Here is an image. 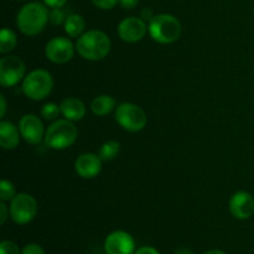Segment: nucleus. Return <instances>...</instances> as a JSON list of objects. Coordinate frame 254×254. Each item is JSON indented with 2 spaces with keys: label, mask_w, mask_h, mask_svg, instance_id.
I'll return each instance as SVG.
<instances>
[{
  "label": "nucleus",
  "mask_w": 254,
  "mask_h": 254,
  "mask_svg": "<svg viewBox=\"0 0 254 254\" xmlns=\"http://www.w3.org/2000/svg\"><path fill=\"white\" fill-rule=\"evenodd\" d=\"M50 20V11L45 4L32 1L25 4L16 15V26L26 36H36L44 31Z\"/></svg>",
  "instance_id": "obj_1"
},
{
  "label": "nucleus",
  "mask_w": 254,
  "mask_h": 254,
  "mask_svg": "<svg viewBox=\"0 0 254 254\" xmlns=\"http://www.w3.org/2000/svg\"><path fill=\"white\" fill-rule=\"evenodd\" d=\"M112 42L108 35L99 30L83 32L76 41V51L79 56L88 61H99L108 56Z\"/></svg>",
  "instance_id": "obj_2"
},
{
  "label": "nucleus",
  "mask_w": 254,
  "mask_h": 254,
  "mask_svg": "<svg viewBox=\"0 0 254 254\" xmlns=\"http://www.w3.org/2000/svg\"><path fill=\"white\" fill-rule=\"evenodd\" d=\"M78 130L73 122L68 119H57L50 124L45 133V144L54 150H64L77 140Z\"/></svg>",
  "instance_id": "obj_3"
},
{
  "label": "nucleus",
  "mask_w": 254,
  "mask_h": 254,
  "mask_svg": "<svg viewBox=\"0 0 254 254\" xmlns=\"http://www.w3.org/2000/svg\"><path fill=\"white\" fill-rule=\"evenodd\" d=\"M148 30L154 41L163 45L173 44L181 36V22L170 14L154 15L149 21Z\"/></svg>",
  "instance_id": "obj_4"
},
{
  "label": "nucleus",
  "mask_w": 254,
  "mask_h": 254,
  "mask_svg": "<svg viewBox=\"0 0 254 254\" xmlns=\"http://www.w3.org/2000/svg\"><path fill=\"white\" fill-rule=\"evenodd\" d=\"M54 88V77L46 69H34L22 79V93L32 101H42Z\"/></svg>",
  "instance_id": "obj_5"
},
{
  "label": "nucleus",
  "mask_w": 254,
  "mask_h": 254,
  "mask_svg": "<svg viewBox=\"0 0 254 254\" xmlns=\"http://www.w3.org/2000/svg\"><path fill=\"white\" fill-rule=\"evenodd\" d=\"M114 118L122 128L130 133L143 130L148 122L143 108L134 103H129V102H123L117 106Z\"/></svg>",
  "instance_id": "obj_6"
},
{
  "label": "nucleus",
  "mask_w": 254,
  "mask_h": 254,
  "mask_svg": "<svg viewBox=\"0 0 254 254\" xmlns=\"http://www.w3.org/2000/svg\"><path fill=\"white\" fill-rule=\"evenodd\" d=\"M10 217L16 225H29L37 215V202L34 196L26 192L16 193L10 201Z\"/></svg>",
  "instance_id": "obj_7"
},
{
  "label": "nucleus",
  "mask_w": 254,
  "mask_h": 254,
  "mask_svg": "<svg viewBox=\"0 0 254 254\" xmlns=\"http://www.w3.org/2000/svg\"><path fill=\"white\" fill-rule=\"evenodd\" d=\"M24 61L20 57L9 55L0 60V84L5 88L16 86L21 79L25 78Z\"/></svg>",
  "instance_id": "obj_8"
},
{
  "label": "nucleus",
  "mask_w": 254,
  "mask_h": 254,
  "mask_svg": "<svg viewBox=\"0 0 254 254\" xmlns=\"http://www.w3.org/2000/svg\"><path fill=\"white\" fill-rule=\"evenodd\" d=\"M74 49L76 46H73L71 40L64 36H56L45 46V56L52 64H67L73 57Z\"/></svg>",
  "instance_id": "obj_9"
},
{
  "label": "nucleus",
  "mask_w": 254,
  "mask_h": 254,
  "mask_svg": "<svg viewBox=\"0 0 254 254\" xmlns=\"http://www.w3.org/2000/svg\"><path fill=\"white\" fill-rule=\"evenodd\" d=\"M103 248L106 254H134L136 251L133 236L123 230L109 233L104 240Z\"/></svg>",
  "instance_id": "obj_10"
},
{
  "label": "nucleus",
  "mask_w": 254,
  "mask_h": 254,
  "mask_svg": "<svg viewBox=\"0 0 254 254\" xmlns=\"http://www.w3.org/2000/svg\"><path fill=\"white\" fill-rule=\"evenodd\" d=\"M21 138L31 145H37L45 140V128L40 117L36 114H25L19 122Z\"/></svg>",
  "instance_id": "obj_11"
},
{
  "label": "nucleus",
  "mask_w": 254,
  "mask_h": 254,
  "mask_svg": "<svg viewBox=\"0 0 254 254\" xmlns=\"http://www.w3.org/2000/svg\"><path fill=\"white\" fill-rule=\"evenodd\" d=\"M146 31H148V26L141 17H126L118 25V36L128 44H135L143 40Z\"/></svg>",
  "instance_id": "obj_12"
},
{
  "label": "nucleus",
  "mask_w": 254,
  "mask_h": 254,
  "mask_svg": "<svg viewBox=\"0 0 254 254\" xmlns=\"http://www.w3.org/2000/svg\"><path fill=\"white\" fill-rule=\"evenodd\" d=\"M231 215L237 220H248L254 213V198L247 191H237L228 202Z\"/></svg>",
  "instance_id": "obj_13"
},
{
  "label": "nucleus",
  "mask_w": 254,
  "mask_h": 254,
  "mask_svg": "<svg viewBox=\"0 0 254 254\" xmlns=\"http://www.w3.org/2000/svg\"><path fill=\"white\" fill-rule=\"evenodd\" d=\"M102 159L93 153L81 154L74 161V170L82 179H94L102 171Z\"/></svg>",
  "instance_id": "obj_14"
},
{
  "label": "nucleus",
  "mask_w": 254,
  "mask_h": 254,
  "mask_svg": "<svg viewBox=\"0 0 254 254\" xmlns=\"http://www.w3.org/2000/svg\"><path fill=\"white\" fill-rule=\"evenodd\" d=\"M20 129L11 122L1 121L0 123V146L4 150H14L20 143Z\"/></svg>",
  "instance_id": "obj_15"
},
{
  "label": "nucleus",
  "mask_w": 254,
  "mask_h": 254,
  "mask_svg": "<svg viewBox=\"0 0 254 254\" xmlns=\"http://www.w3.org/2000/svg\"><path fill=\"white\" fill-rule=\"evenodd\" d=\"M60 108H61L62 116L71 122L81 121L86 116V106L81 99L76 97L64 98L60 104Z\"/></svg>",
  "instance_id": "obj_16"
},
{
  "label": "nucleus",
  "mask_w": 254,
  "mask_h": 254,
  "mask_svg": "<svg viewBox=\"0 0 254 254\" xmlns=\"http://www.w3.org/2000/svg\"><path fill=\"white\" fill-rule=\"evenodd\" d=\"M114 108H117L116 99L108 94H102V96L96 97L91 103L92 112L98 117L108 116Z\"/></svg>",
  "instance_id": "obj_17"
},
{
  "label": "nucleus",
  "mask_w": 254,
  "mask_h": 254,
  "mask_svg": "<svg viewBox=\"0 0 254 254\" xmlns=\"http://www.w3.org/2000/svg\"><path fill=\"white\" fill-rule=\"evenodd\" d=\"M64 31L69 37H79L84 31L86 21L79 14H69L64 24Z\"/></svg>",
  "instance_id": "obj_18"
},
{
  "label": "nucleus",
  "mask_w": 254,
  "mask_h": 254,
  "mask_svg": "<svg viewBox=\"0 0 254 254\" xmlns=\"http://www.w3.org/2000/svg\"><path fill=\"white\" fill-rule=\"evenodd\" d=\"M17 37L12 30L4 27L0 31V54L6 55L16 47Z\"/></svg>",
  "instance_id": "obj_19"
},
{
  "label": "nucleus",
  "mask_w": 254,
  "mask_h": 254,
  "mask_svg": "<svg viewBox=\"0 0 254 254\" xmlns=\"http://www.w3.org/2000/svg\"><path fill=\"white\" fill-rule=\"evenodd\" d=\"M119 151H121V144L117 140H108L102 144L98 155L103 161H111L116 159Z\"/></svg>",
  "instance_id": "obj_20"
},
{
  "label": "nucleus",
  "mask_w": 254,
  "mask_h": 254,
  "mask_svg": "<svg viewBox=\"0 0 254 254\" xmlns=\"http://www.w3.org/2000/svg\"><path fill=\"white\" fill-rule=\"evenodd\" d=\"M40 113H41V117L45 119V121L55 122L57 121L60 113H61V108H60L59 104L54 103V102H49V103L42 106Z\"/></svg>",
  "instance_id": "obj_21"
},
{
  "label": "nucleus",
  "mask_w": 254,
  "mask_h": 254,
  "mask_svg": "<svg viewBox=\"0 0 254 254\" xmlns=\"http://www.w3.org/2000/svg\"><path fill=\"white\" fill-rule=\"evenodd\" d=\"M16 196V190H15V186L11 181L9 180H1L0 183V200L2 202H6V201H11L12 198Z\"/></svg>",
  "instance_id": "obj_22"
},
{
  "label": "nucleus",
  "mask_w": 254,
  "mask_h": 254,
  "mask_svg": "<svg viewBox=\"0 0 254 254\" xmlns=\"http://www.w3.org/2000/svg\"><path fill=\"white\" fill-rule=\"evenodd\" d=\"M67 16H68V15H66V11H64L62 7H56V9H52L51 11H50V22H51L52 25L59 26V25L64 24Z\"/></svg>",
  "instance_id": "obj_23"
},
{
  "label": "nucleus",
  "mask_w": 254,
  "mask_h": 254,
  "mask_svg": "<svg viewBox=\"0 0 254 254\" xmlns=\"http://www.w3.org/2000/svg\"><path fill=\"white\" fill-rule=\"evenodd\" d=\"M0 254H21V251L16 243L5 240L0 243Z\"/></svg>",
  "instance_id": "obj_24"
},
{
  "label": "nucleus",
  "mask_w": 254,
  "mask_h": 254,
  "mask_svg": "<svg viewBox=\"0 0 254 254\" xmlns=\"http://www.w3.org/2000/svg\"><path fill=\"white\" fill-rule=\"evenodd\" d=\"M92 4L96 7L102 10H109L113 9L117 4L119 2V0H91Z\"/></svg>",
  "instance_id": "obj_25"
},
{
  "label": "nucleus",
  "mask_w": 254,
  "mask_h": 254,
  "mask_svg": "<svg viewBox=\"0 0 254 254\" xmlns=\"http://www.w3.org/2000/svg\"><path fill=\"white\" fill-rule=\"evenodd\" d=\"M21 254H46L45 250L37 243H29L21 250Z\"/></svg>",
  "instance_id": "obj_26"
},
{
  "label": "nucleus",
  "mask_w": 254,
  "mask_h": 254,
  "mask_svg": "<svg viewBox=\"0 0 254 254\" xmlns=\"http://www.w3.org/2000/svg\"><path fill=\"white\" fill-rule=\"evenodd\" d=\"M10 217V208L5 205V202H0V225H4L7 218Z\"/></svg>",
  "instance_id": "obj_27"
},
{
  "label": "nucleus",
  "mask_w": 254,
  "mask_h": 254,
  "mask_svg": "<svg viewBox=\"0 0 254 254\" xmlns=\"http://www.w3.org/2000/svg\"><path fill=\"white\" fill-rule=\"evenodd\" d=\"M67 1H68V0H44V4L46 5L47 7L56 9V7H64Z\"/></svg>",
  "instance_id": "obj_28"
},
{
  "label": "nucleus",
  "mask_w": 254,
  "mask_h": 254,
  "mask_svg": "<svg viewBox=\"0 0 254 254\" xmlns=\"http://www.w3.org/2000/svg\"><path fill=\"white\" fill-rule=\"evenodd\" d=\"M134 254H161L156 248L151 247V246H143V247L138 248Z\"/></svg>",
  "instance_id": "obj_29"
},
{
  "label": "nucleus",
  "mask_w": 254,
  "mask_h": 254,
  "mask_svg": "<svg viewBox=\"0 0 254 254\" xmlns=\"http://www.w3.org/2000/svg\"><path fill=\"white\" fill-rule=\"evenodd\" d=\"M139 0H119V4L123 9H134L138 5Z\"/></svg>",
  "instance_id": "obj_30"
},
{
  "label": "nucleus",
  "mask_w": 254,
  "mask_h": 254,
  "mask_svg": "<svg viewBox=\"0 0 254 254\" xmlns=\"http://www.w3.org/2000/svg\"><path fill=\"white\" fill-rule=\"evenodd\" d=\"M153 17H154L153 11H151L150 9H143V10H141V19H143L144 21H150Z\"/></svg>",
  "instance_id": "obj_31"
},
{
  "label": "nucleus",
  "mask_w": 254,
  "mask_h": 254,
  "mask_svg": "<svg viewBox=\"0 0 254 254\" xmlns=\"http://www.w3.org/2000/svg\"><path fill=\"white\" fill-rule=\"evenodd\" d=\"M0 103H1V107H0V117L4 118L5 113H6V101H5L4 94H0Z\"/></svg>",
  "instance_id": "obj_32"
},
{
  "label": "nucleus",
  "mask_w": 254,
  "mask_h": 254,
  "mask_svg": "<svg viewBox=\"0 0 254 254\" xmlns=\"http://www.w3.org/2000/svg\"><path fill=\"white\" fill-rule=\"evenodd\" d=\"M175 254H195L189 248H179V250L175 251Z\"/></svg>",
  "instance_id": "obj_33"
},
{
  "label": "nucleus",
  "mask_w": 254,
  "mask_h": 254,
  "mask_svg": "<svg viewBox=\"0 0 254 254\" xmlns=\"http://www.w3.org/2000/svg\"><path fill=\"white\" fill-rule=\"evenodd\" d=\"M203 254H227V253L223 252V251L221 250H211V251H207V252H205Z\"/></svg>",
  "instance_id": "obj_34"
},
{
  "label": "nucleus",
  "mask_w": 254,
  "mask_h": 254,
  "mask_svg": "<svg viewBox=\"0 0 254 254\" xmlns=\"http://www.w3.org/2000/svg\"><path fill=\"white\" fill-rule=\"evenodd\" d=\"M20 1H26V0H20Z\"/></svg>",
  "instance_id": "obj_35"
}]
</instances>
